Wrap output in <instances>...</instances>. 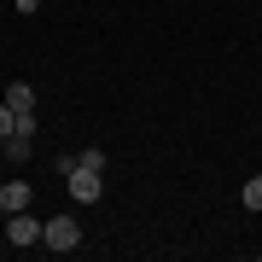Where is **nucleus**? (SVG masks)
I'll return each mask as SVG.
<instances>
[{"label": "nucleus", "mask_w": 262, "mask_h": 262, "mask_svg": "<svg viewBox=\"0 0 262 262\" xmlns=\"http://www.w3.org/2000/svg\"><path fill=\"white\" fill-rule=\"evenodd\" d=\"M64 187H70V198H76V204H99V198H105V169L70 163V169H64Z\"/></svg>", "instance_id": "f257e3e1"}, {"label": "nucleus", "mask_w": 262, "mask_h": 262, "mask_svg": "<svg viewBox=\"0 0 262 262\" xmlns=\"http://www.w3.org/2000/svg\"><path fill=\"white\" fill-rule=\"evenodd\" d=\"M41 245L58 256H70L76 245H82V227H76V215H47V227H41Z\"/></svg>", "instance_id": "f03ea898"}, {"label": "nucleus", "mask_w": 262, "mask_h": 262, "mask_svg": "<svg viewBox=\"0 0 262 262\" xmlns=\"http://www.w3.org/2000/svg\"><path fill=\"white\" fill-rule=\"evenodd\" d=\"M41 227H47V222H35V215H29V210H12L0 233H6L12 245H18V251H29V245H41Z\"/></svg>", "instance_id": "7ed1b4c3"}, {"label": "nucleus", "mask_w": 262, "mask_h": 262, "mask_svg": "<svg viewBox=\"0 0 262 262\" xmlns=\"http://www.w3.org/2000/svg\"><path fill=\"white\" fill-rule=\"evenodd\" d=\"M29 198H35L29 181H0V204H6V210H29Z\"/></svg>", "instance_id": "20e7f679"}, {"label": "nucleus", "mask_w": 262, "mask_h": 262, "mask_svg": "<svg viewBox=\"0 0 262 262\" xmlns=\"http://www.w3.org/2000/svg\"><path fill=\"white\" fill-rule=\"evenodd\" d=\"M29 140H35V134H6V140H0V158L6 163H29Z\"/></svg>", "instance_id": "39448f33"}, {"label": "nucleus", "mask_w": 262, "mask_h": 262, "mask_svg": "<svg viewBox=\"0 0 262 262\" xmlns=\"http://www.w3.org/2000/svg\"><path fill=\"white\" fill-rule=\"evenodd\" d=\"M6 105H12V111H35V88H29V82H12L6 88Z\"/></svg>", "instance_id": "423d86ee"}, {"label": "nucleus", "mask_w": 262, "mask_h": 262, "mask_svg": "<svg viewBox=\"0 0 262 262\" xmlns=\"http://www.w3.org/2000/svg\"><path fill=\"white\" fill-rule=\"evenodd\" d=\"M239 204H245V210H262V175H251V181H245V192H239Z\"/></svg>", "instance_id": "0eeeda50"}, {"label": "nucleus", "mask_w": 262, "mask_h": 262, "mask_svg": "<svg viewBox=\"0 0 262 262\" xmlns=\"http://www.w3.org/2000/svg\"><path fill=\"white\" fill-rule=\"evenodd\" d=\"M76 163H88V169H105L111 158H105V146H82V151H76Z\"/></svg>", "instance_id": "6e6552de"}, {"label": "nucleus", "mask_w": 262, "mask_h": 262, "mask_svg": "<svg viewBox=\"0 0 262 262\" xmlns=\"http://www.w3.org/2000/svg\"><path fill=\"white\" fill-rule=\"evenodd\" d=\"M12 134V105H0V140Z\"/></svg>", "instance_id": "1a4fd4ad"}, {"label": "nucleus", "mask_w": 262, "mask_h": 262, "mask_svg": "<svg viewBox=\"0 0 262 262\" xmlns=\"http://www.w3.org/2000/svg\"><path fill=\"white\" fill-rule=\"evenodd\" d=\"M12 12H24V18H29V12H41V0H12Z\"/></svg>", "instance_id": "9d476101"}, {"label": "nucleus", "mask_w": 262, "mask_h": 262, "mask_svg": "<svg viewBox=\"0 0 262 262\" xmlns=\"http://www.w3.org/2000/svg\"><path fill=\"white\" fill-rule=\"evenodd\" d=\"M6 215H12V210H6V204H0V227H6Z\"/></svg>", "instance_id": "9b49d317"}]
</instances>
